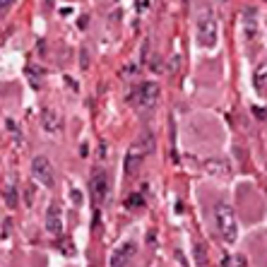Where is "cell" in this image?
<instances>
[{
  "instance_id": "obj_1",
  "label": "cell",
  "mask_w": 267,
  "mask_h": 267,
  "mask_svg": "<svg viewBox=\"0 0 267 267\" xmlns=\"http://www.w3.org/2000/svg\"><path fill=\"white\" fill-rule=\"evenodd\" d=\"M214 227L227 243H234L239 239V222H236V214L231 210V205H227V202L214 205Z\"/></svg>"
},
{
  "instance_id": "obj_2",
  "label": "cell",
  "mask_w": 267,
  "mask_h": 267,
  "mask_svg": "<svg viewBox=\"0 0 267 267\" xmlns=\"http://www.w3.org/2000/svg\"><path fill=\"white\" fill-rule=\"evenodd\" d=\"M198 41L207 48H214L219 41V24L212 12H200L198 17Z\"/></svg>"
},
{
  "instance_id": "obj_3",
  "label": "cell",
  "mask_w": 267,
  "mask_h": 267,
  "mask_svg": "<svg viewBox=\"0 0 267 267\" xmlns=\"http://www.w3.org/2000/svg\"><path fill=\"white\" fill-rule=\"evenodd\" d=\"M157 99H159V87L154 84V82H142V84H137L130 96H128V101L135 104V106L140 108H152L157 104Z\"/></svg>"
},
{
  "instance_id": "obj_4",
  "label": "cell",
  "mask_w": 267,
  "mask_h": 267,
  "mask_svg": "<svg viewBox=\"0 0 267 267\" xmlns=\"http://www.w3.org/2000/svg\"><path fill=\"white\" fill-rule=\"evenodd\" d=\"M31 174L34 178L39 181L41 186H53V166H51V161L46 159V157H34L31 161Z\"/></svg>"
},
{
  "instance_id": "obj_5",
  "label": "cell",
  "mask_w": 267,
  "mask_h": 267,
  "mask_svg": "<svg viewBox=\"0 0 267 267\" xmlns=\"http://www.w3.org/2000/svg\"><path fill=\"white\" fill-rule=\"evenodd\" d=\"M89 193H92V200L96 205H101V202L106 200L108 195V176L104 171H99V174L92 176V181H89Z\"/></svg>"
},
{
  "instance_id": "obj_6",
  "label": "cell",
  "mask_w": 267,
  "mask_h": 267,
  "mask_svg": "<svg viewBox=\"0 0 267 267\" xmlns=\"http://www.w3.org/2000/svg\"><path fill=\"white\" fill-rule=\"evenodd\" d=\"M202 169L207 171L214 178H229L231 176V164H229L224 157H214V159H207L202 164Z\"/></svg>"
},
{
  "instance_id": "obj_7",
  "label": "cell",
  "mask_w": 267,
  "mask_h": 267,
  "mask_svg": "<svg viewBox=\"0 0 267 267\" xmlns=\"http://www.w3.org/2000/svg\"><path fill=\"white\" fill-rule=\"evenodd\" d=\"M46 231L51 236H63V214H60V207L58 205H51L46 210Z\"/></svg>"
},
{
  "instance_id": "obj_8",
  "label": "cell",
  "mask_w": 267,
  "mask_h": 267,
  "mask_svg": "<svg viewBox=\"0 0 267 267\" xmlns=\"http://www.w3.org/2000/svg\"><path fill=\"white\" fill-rule=\"evenodd\" d=\"M133 255H135V243L128 241V243H123L120 248H116V251L111 253L108 267H128V260H130Z\"/></svg>"
},
{
  "instance_id": "obj_9",
  "label": "cell",
  "mask_w": 267,
  "mask_h": 267,
  "mask_svg": "<svg viewBox=\"0 0 267 267\" xmlns=\"http://www.w3.org/2000/svg\"><path fill=\"white\" fill-rule=\"evenodd\" d=\"M142 159H145V152L140 149V145H135L130 152H128V157H125V174L130 176L137 171V166L142 164Z\"/></svg>"
},
{
  "instance_id": "obj_10",
  "label": "cell",
  "mask_w": 267,
  "mask_h": 267,
  "mask_svg": "<svg viewBox=\"0 0 267 267\" xmlns=\"http://www.w3.org/2000/svg\"><path fill=\"white\" fill-rule=\"evenodd\" d=\"M41 123H43V130H46V133H60V130H63V120L58 118L53 111H43Z\"/></svg>"
},
{
  "instance_id": "obj_11",
  "label": "cell",
  "mask_w": 267,
  "mask_h": 267,
  "mask_svg": "<svg viewBox=\"0 0 267 267\" xmlns=\"http://www.w3.org/2000/svg\"><path fill=\"white\" fill-rule=\"evenodd\" d=\"M243 31L248 39H253L255 31H258V22H255V10H246L243 14Z\"/></svg>"
},
{
  "instance_id": "obj_12",
  "label": "cell",
  "mask_w": 267,
  "mask_h": 267,
  "mask_svg": "<svg viewBox=\"0 0 267 267\" xmlns=\"http://www.w3.org/2000/svg\"><path fill=\"white\" fill-rule=\"evenodd\" d=\"M255 87L258 89H267V60L263 65L255 67Z\"/></svg>"
},
{
  "instance_id": "obj_13",
  "label": "cell",
  "mask_w": 267,
  "mask_h": 267,
  "mask_svg": "<svg viewBox=\"0 0 267 267\" xmlns=\"http://www.w3.org/2000/svg\"><path fill=\"white\" fill-rule=\"evenodd\" d=\"M5 202H7L10 207H14V205H17V193H14V188H12V190H10V188L5 190Z\"/></svg>"
},
{
  "instance_id": "obj_14",
  "label": "cell",
  "mask_w": 267,
  "mask_h": 267,
  "mask_svg": "<svg viewBox=\"0 0 267 267\" xmlns=\"http://www.w3.org/2000/svg\"><path fill=\"white\" fill-rule=\"evenodd\" d=\"M142 202H145V200H142V195H140V193H135V195L128 202H125V205H128V207H140Z\"/></svg>"
},
{
  "instance_id": "obj_15",
  "label": "cell",
  "mask_w": 267,
  "mask_h": 267,
  "mask_svg": "<svg viewBox=\"0 0 267 267\" xmlns=\"http://www.w3.org/2000/svg\"><path fill=\"white\" fill-rule=\"evenodd\" d=\"M12 2H14V0H0V12H2V10H7Z\"/></svg>"
},
{
  "instance_id": "obj_16",
  "label": "cell",
  "mask_w": 267,
  "mask_h": 267,
  "mask_svg": "<svg viewBox=\"0 0 267 267\" xmlns=\"http://www.w3.org/2000/svg\"><path fill=\"white\" fill-rule=\"evenodd\" d=\"M222 267H231V258H229V255L222 258Z\"/></svg>"
},
{
  "instance_id": "obj_17",
  "label": "cell",
  "mask_w": 267,
  "mask_h": 267,
  "mask_svg": "<svg viewBox=\"0 0 267 267\" xmlns=\"http://www.w3.org/2000/svg\"><path fill=\"white\" fill-rule=\"evenodd\" d=\"M53 2H55V0H46V5H53Z\"/></svg>"
}]
</instances>
